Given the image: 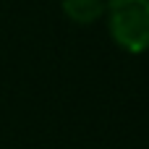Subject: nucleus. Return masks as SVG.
I'll list each match as a JSON object with an SVG mask.
<instances>
[{"label": "nucleus", "instance_id": "nucleus-2", "mask_svg": "<svg viewBox=\"0 0 149 149\" xmlns=\"http://www.w3.org/2000/svg\"><path fill=\"white\" fill-rule=\"evenodd\" d=\"M105 0H63V13L76 24H92L102 16Z\"/></svg>", "mask_w": 149, "mask_h": 149}, {"label": "nucleus", "instance_id": "nucleus-1", "mask_svg": "<svg viewBox=\"0 0 149 149\" xmlns=\"http://www.w3.org/2000/svg\"><path fill=\"white\" fill-rule=\"evenodd\" d=\"M110 34L126 52L149 50V0H110Z\"/></svg>", "mask_w": 149, "mask_h": 149}]
</instances>
